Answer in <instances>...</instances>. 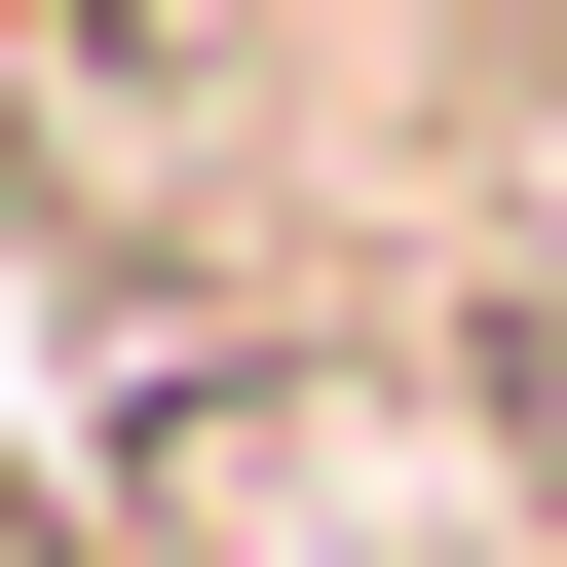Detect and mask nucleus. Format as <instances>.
Returning <instances> with one entry per match:
<instances>
[{
	"instance_id": "f257e3e1",
	"label": "nucleus",
	"mask_w": 567,
	"mask_h": 567,
	"mask_svg": "<svg viewBox=\"0 0 567 567\" xmlns=\"http://www.w3.org/2000/svg\"><path fill=\"white\" fill-rule=\"evenodd\" d=\"M114 529L152 567H567V341L379 265V303H265L114 379Z\"/></svg>"
},
{
	"instance_id": "f03ea898",
	"label": "nucleus",
	"mask_w": 567,
	"mask_h": 567,
	"mask_svg": "<svg viewBox=\"0 0 567 567\" xmlns=\"http://www.w3.org/2000/svg\"><path fill=\"white\" fill-rule=\"evenodd\" d=\"M0 567H114V492H76V454H39V416H0Z\"/></svg>"
}]
</instances>
